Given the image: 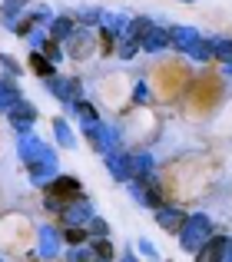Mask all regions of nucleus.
I'll return each instance as SVG.
<instances>
[{"mask_svg":"<svg viewBox=\"0 0 232 262\" xmlns=\"http://www.w3.org/2000/svg\"><path fill=\"white\" fill-rule=\"evenodd\" d=\"M60 216L66 219V226H83V223H90L93 206H90V199H86V196H77V199H70V203L63 206Z\"/></svg>","mask_w":232,"mask_h":262,"instance_id":"obj_8","label":"nucleus"},{"mask_svg":"<svg viewBox=\"0 0 232 262\" xmlns=\"http://www.w3.org/2000/svg\"><path fill=\"white\" fill-rule=\"evenodd\" d=\"M149 27H153V20H149V17H133V20H129V27H126V37L140 43V37L149 30Z\"/></svg>","mask_w":232,"mask_h":262,"instance_id":"obj_24","label":"nucleus"},{"mask_svg":"<svg viewBox=\"0 0 232 262\" xmlns=\"http://www.w3.org/2000/svg\"><path fill=\"white\" fill-rule=\"evenodd\" d=\"M189 57H193V60H202V63H206V60H213V43H209V40H199V43H196V50L189 53Z\"/></svg>","mask_w":232,"mask_h":262,"instance_id":"obj_28","label":"nucleus"},{"mask_svg":"<svg viewBox=\"0 0 232 262\" xmlns=\"http://www.w3.org/2000/svg\"><path fill=\"white\" fill-rule=\"evenodd\" d=\"M0 262H4V259H0Z\"/></svg>","mask_w":232,"mask_h":262,"instance_id":"obj_37","label":"nucleus"},{"mask_svg":"<svg viewBox=\"0 0 232 262\" xmlns=\"http://www.w3.org/2000/svg\"><path fill=\"white\" fill-rule=\"evenodd\" d=\"M27 169H30V183L40 186V189H47V186L57 179V163H33V166H27Z\"/></svg>","mask_w":232,"mask_h":262,"instance_id":"obj_17","label":"nucleus"},{"mask_svg":"<svg viewBox=\"0 0 232 262\" xmlns=\"http://www.w3.org/2000/svg\"><path fill=\"white\" fill-rule=\"evenodd\" d=\"M136 50H140V43H136V40H129V37H123V40H120V47H116V57L133 60V57H136Z\"/></svg>","mask_w":232,"mask_h":262,"instance_id":"obj_26","label":"nucleus"},{"mask_svg":"<svg viewBox=\"0 0 232 262\" xmlns=\"http://www.w3.org/2000/svg\"><path fill=\"white\" fill-rule=\"evenodd\" d=\"M93 256H97L100 262H113V243L110 239H93Z\"/></svg>","mask_w":232,"mask_h":262,"instance_id":"obj_25","label":"nucleus"},{"mask_svg":"<svg viewBox=\"0 0 232 262\" xmlns=\"http://www.w3.org/2000/svg\"><path fill=\"white\" fill-rule=\"evenodd\" d=\"M90 50H93V33L90 30H77L70 40H66V53H70V57H77V60L90 57Z\"/></svg>","mask_w":232,"mask_h":262,"instance_id":"obj_13","label":"nucleus"},{"mask_svg":"<svg viewBox=\"0 0 232 262\" xmlns=\"http://www.w3.org/2000/svg\"><path fill=\"white\" fill-rule=\"evenodd\" d=\"M140 252H143V256H149V259H159V252H156V246L149 243V239H140Z\"/></svg>","mask_w":232,"mask_h":262,"instance_id":"obj_32","label":"nucleus"},{"mask_svg":"<svg viewBox=\"0 0 232 262\" xmlns=\"http://www.w3.org/2000/svg\"><path fill=\"white\" fill-rule=\"evenodd\" d=\"M40 53H43V57H47V60H50V63H53V67H57V63H60V60H63V53H60V47H57V43H53V40H50V37H47V40H43V47H40Z\"/></svg>","mask_w":232,"mask_h":262,"instance_id":"obj_27","label":"nucleus"},{"mask_svg":"<svg viewBox=\"0 0 232 262\" xmlns=\"http://www.w3.org/2000/svg\"><path fill=\"white\" fill-rule=\"evenodd\" d=\"M232 252V239L229 236H209L206 243L196 249V262H222Z\"/></svg>","mask_w":232,"mask_h":262,"instance_id":"obj_4","label":"nucleus"},{"mask_svg":"<svg viewBox=\"0 0 232 262\" xmlns=\"http://www.w3.org/2000/svg\"><path fill=\"white\" fill-rule=\"evenodd\" d=\"M133 100H136V103H149V86L143 83V80H140V83H136V90H133Z\"/></svg>","mask_w":232,"mask_h":262,"instance_id":"obj_31","label":"nucleus"},{"mask_svg":"<svg viewBox=\"0 0 232 262\" xmlns=\"http://www.w3.org/2000/svg\"><path fill=\"white\" fill-rule=\"evenodd\" d=\"M209 236H213V219L206 212H193V216H186V223L179 229V246L186 252H196Z\"/></svg>","mask_w":232,"mask_h":262,"instance_id":"obj_1","label":"nucleus"},{"mask_svg":"<svg viewBox=\"0 0 232 262\" xmlns=\"http://www.w3.org/2000/svg\"><path fill=\"white\" fill-rule=\"evenodd\" d=\"M63 239H66V243H70V246H83V243H86V232L80 229V226H70Z\"/></svg>","mask_w":232,"mask_h":262,"instance_id":"obj_29","label":"nucleus"},{"mask_svg":"<svg viewBox=\"0 0 232 262\" xmlns=\"http://www.w3.org/2000/svg\"><path fill=\"white\" fill-rule=\"evenodd\" d=\"M86 226H90V232H97L100 239H106V232H110V226H106L100 216H90V223H86Z\"/></svg>","mask_w":232,"mask_h":262,"instance_id":"obj_30","label":"nucleus"},{"mask_svg":"<svg viewBox=\"0 0 232 262\" xmlns=\"http://www.w3.org/2000/svg\"><path fill=\"white\" fill-rule=\"evenodd\" d=\"M106 169L113 173V179H120V183H129V156H123V153L106 156Z\"/></svg>","mask_w":232,"mask_h":262,"instance_id":"obj_19","label":"nucleus"},{"mask_svg":"<svg viewBox=\"0 0 232 262\" xmlns=\"http://www.w3.org/2000/svg\"><path fill=\"white\" fill-rule=\"evenodd\" d=\"M27 7H30V0H4V4H0V24H4L7 30H13V24L24 17Z\"/></svg>","mask_w":232,"mask_h":262,"instance_id":"obj_14","label":"nucleus"},{"mask_svg":"<svg viewBox=\"0 0 232 262\" xmlns=\"http://www.w3.org/2000/svg\"><path fill=\"white\" fill-rule=\"evenodd\" d=\"M0 63H4V67H7V70H10V73H13V77H20V63H13V60H10V57H7V53H0Z\"/></svg>","mask_w":232,"mask_h":262,"instance_id":"obj_33","label":"nucleus"},{"mask_svg":"<svg viewBox=\"0 0 232 262\" xmlns=\"http://www.w3.org/2000/svg\"><path fill=\"white\" fill-rule=\"evenodd\" d=\"M140 47H143L146 53L166 50V47H169V30H166V27H156V24H153V27H149V30L140 37Z\"/></svg>","mask_w":232,"mask_h":262,"instance_id":"obj_9","label":"nucleus"},{"mask_svg":"<svg viewBox=\"0 0 232 262\" xmlns=\"http://www.w3.org/2000/svg\"><path fill=\"white\" fill-rule=\"evenodd\" d=\"M17 153H20V160H24L27 166H33V163H57V153H53V149L47 146L40 136H33V133L20 136Z\"/></svg>","mask_w":232,"mask_h":262,"instance_id":"obj_2","label":"nucleus"},{"mask_svg":"<svg viewBox=\"0 0 232 262\" xmlns=\"http://www.w3.org/2000/svg\"><path fill=\"white\" fill-rule=\"evenodd\" d=\"M17 100H20L17 77H0V113H7Z\"/></svg>","mask_w":232,"mask_h":262,"instance_id":"obj_18","label":"nucleus"},{"mask_svg":"<svg viewBox=\"0 0 232 262\" xmlns=\"http://www.w3.org/2000/svg\"><path fill=\"white\" fill-rule=\"evenodd\" d=\"M73 33H77V20H73V17H53V20H50V30H47V37H50L53 43H66Z\"/></svg>","mask_w":232,"mask_h":262,"instance_id":"obj_12","label":"nucleus"},{"mask_svg":"<svg viewBox=\"0 0 232 262\" xmlns=\"http://www.w3.org/2000/svg\"><path fill=\"white\" fill-rule=\"evenodd\" d=\"M222 262H232V252H229V256H226V259H222Z\"/></svg>","mask_w":232,"mask_h":262,"instance_id":"obj_35","label":"nucleus"},{"mask_svg":"<svg viewBox=\"0 0 232 262\" xmlns=\"http://www.w3.org/2000/svg\"><path fill=\"white\" fill-rule=\"evenodd\" d=\"M123 262H136V259H133V256H123Z\"/></svg>","mask_w":232,"mask_h":262,"instance_id":"obj_34","label":"nucleus"},{"mask_svg":"<svg viewBox=\"0 0 232 262\" xmlns=\"http://www.w3.org/2000/svg\"><path fill=\"white\" fill-rule=\"evenodd\" d=\"M213 57H219L222 63H232V40L229 37H213Z\"/></svg>","mask_w":232,"mask_h":262,"instance_id":"obj_22","label":"nucleus"},{"mask_svg":"<svg viewBox=\"0 0 232 262\" xmlns=\"http://www.w3.org/2000/svg\"><path fill=\"white\" fill-rule=\"evenodd\" d=\"M153 156L146 153V149H140V153L129 156V179H149V173H153Z\"/></svg>","mask_w":232,"mask_h":262,"instance_id":"obj_16","label":"nucleus"},{"mask_svg":"<svg viewBox=\"0 0 232 262\" xmlns=\"http://www.w3.org/2000/svg\"><path fill=\"white\" fill-rule=\"evenodd\" d=\"M156 223H159L166 232H179L182 223H186V212L173 209V206H159V209H156Z\"/></svg>","mask_w":232,"mask_h":262,"instance_id":"obj_15","label":"nucleus"},{"mask_svg":"<svg viewBox=\"0 0 232 262\" xmlns=\"http://www.w3.org/2000/svg\"><path fill=\"white\" fill-rule=\"evenodd\" d=\"M7 120H10V126L17 129L20 136H27L33 129V123H37V106L27 100H17L10 110H7Z\"/></svg>","mask_w":232,"mask_h":262,"instance_id":"obj_3","label":"nucleus"},{"mask_svg":"<svg viewBox=\"0 0 232 262\" xmlns=\"http://www.w3.org/2000/svg\"><path fill=\"white\" fill-rule=\"evenodd\" d=\"M47 90H50L60 103H77L80 93H83V86H80L77 77H50L47 80Z\"/></svg>","mask_w":232,"mask_h":262,"instance_id":"obj_5","label":"nucleus"},{"mask_svg":"<svg viewBox=\"0 0 232 262\" xmlns=\"http://www.w3.org/2000/svg\"><path fill=\"white\" fill-rule=\"evenodd\" d=\"M70 106H73V113L80 116V123H83V126H90V123H100V120H97V110H93L86 100H77V103H70Z\"/></svg>","mask_w":232,"mask_h":262,"instance_id":"obj_23","label":"nucleus"},{"mask_svg":"<svg viewBox=\"0 0 232 262\" xmlns=\"http://www.w3.org/2000/svg\"><path fill=\"white\" fill-rule=\"evenodd\" d=\"M179 4H196V0H179Z\"/></svg>","mask_w":232,"mask_h":262,"instance_id":"obj_36","label":"nucleus"},{"mask_svg":"<svg viewBox=\"0 0 232 262\" xmlns=\"http://www.w3.org/2000/svg\"><path fill=\"white\" fill-rule=\"evenodd\" d=\"M199 40H202V33L196 30V27L176 24L173 30H169V47H176V53H193Z\"/></svg>","mask_w":232,"mask_h":262,"instance_id":"obj_6","label":"nucleus"},{"mask_svg":"<svg viewBox=\"0 0 232 262\" xmlns=\"http://www.w3.org/2000/svg\"><path fill=\"white\" fill-rule=\"evenodd\" d=\"M93 146H97L103 156L123 153V133L113 126V123H100V133H97V140H93Z\"/></svg>","mask_w":232,"mask_h":262,"instance_id":"obj_7","label":"nucleus"},{"mask_svg":"<svg viewBox=\"0 0 232 262\" xmlns=\"http://www.w3.org/2000/svg\"><path fill=\"white\" fill-rule=\"evenodd\" d=\"M30 67H33V73H37L40 80H50V77H57V67H53L50 60L43 57V53H30Z\"/></svg>","mask_w":232,"mask_h":262,"instance_id":"obj_21","label":"nucleus"},{"mask_svg":"<svg viewBox=\"0 0 232 262\" xmlns=\"http://www.w3.org/2000/svg\"><path fill=\"white\" fill-rule=\"evenodd\" d=\"M50 196H57V199H63V203H70V199H77L80 196V179L77 176H57L50 186Z\"/></svg>","mask_w":232,"mask_h":262,"instance_id":"obj_10","label":"nucleus"},{"mask_svg":"<svg viewBox=\"0 0 232 262\" xmlns=\"http://www.w3.org/2000/svg\"><path fill=\"white\" fill-rule=\"evenodd\" d=\"M37 249L43 259H57L60 256V232L53 229V226H43V229L37 232Z\"/></svg>","mask_w":232,"mask_h":262,"instance_id":"obj_11","label":"nucleus"},{"mask_svg":"<svg viewBox=\"0 0 232 262\" xmlns=\"http://www.w3.org/2000/svg\"><path fill=\"white\" fill-rule=\"evenodd\" d=\"M53 133H57V143L60 146H77V133H73L70 129V123L63 120V116H57V120H53Z\"/></svg>","mask_w":232,"mask_h":262,"instance_id":"obj_20","label":"nucleus"}]
</instances>
